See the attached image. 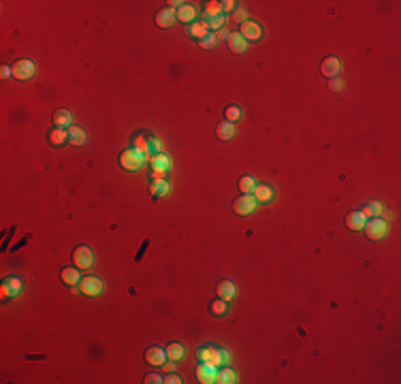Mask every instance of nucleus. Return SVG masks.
<instances>
[{"instance_id": "423d86ee", "label": "nucleus", "mask_w": 401, "mask_h": 384, "mask_svg": "<svg viewBox=\"0 0 401 384\" xmlns=\"http://www.w3.org/2000/svg\"><path fill=\"white\" fill-rule=\"evenodd\" d=\"M73 263L77 269H90L94 265V254L90 246H77L73 250Z\"/></svg>"}, {"instance_id": "b1692460", "label": "nucleus", "mask_w": 401, "mask_h": 384, "mask_svg": "<svg viewBox=\"0 0 401 384\" xmlns=\"http://www.w3.org/2000/svg\"><path fill=\"white\" fill-rule=\"evenodd\" d=\"M86 130L84 128H79V126H70L68 128V143L70 145H86Z\"/></svg>"}, {"instance_id": "4be33fe9", "label": "nucleus", "mask_w": 401, "mask_h": 384, "mask_svg": "<svg viewBox=\"0 0 401 384\" xmlns=\"http://www.w3.org/2000/svg\"><path fill=\"white\" fill-rule=\"evenodd\" d=\"M60 278L64 284H68V286H75V284L82 282V273H79L77 267H64L60 273Z\"/></svg>"}, {"instance_id": "58836bf2", "label": "nucleus", "mask_w": 401, "mask_h": 384, "mask_svg": "<svg viewBox=\"0 0 401 384\" xmlns=\"http://www.w3.org/2000/svg\"><path fill=\"white\" fill-rule=\"evenodd\" d=\"M149 149H151V154H160V151H163V143H160L158 139H149Z\"/></svg>"}, {"instance_id": "39448f33", "label": "nucleus", "mask_w": 401, "mask_h": 384, "mask_svg": "<svg viewBox=\"0 0 401 384\" xmlns=\"http://www.w3.org/2000/svg\"><path fill=\"white\" fill-rule=\"evenodd\" d=\"M11 68H13V77L20 79V82H28V79H32L34 73H37V64H34L32 60H26V58L17 60Z\"/></svg>"}, {"instance_id": "c9c22d12", "label": "nucleus", "mask_w": 401, "mask_h": 384, "mask_svg": "<svg viewBox=\"0 0 401 384\" xmlns=\"http://www.w3.org/2000/svg\"><path fill=\"white\" fill-rule=\"evenodd\" d=\"M205 22H207L209 30H222V28H224V24H226V17L218 15V17H211V20H205Z\"/></svg>"}, {"instance_id": "a211bd4d", "label": "nucleus", "mask_w": 401, "mask_h": 384, "mask_svg": "<svg viewBox=\"0 0 401 384\" xmlns=\"http://www.w3.org/2000/svg\"><path fill=\"white\" fill-rule=\"evenodd\" d=\"M175 17H177V22H182V24H194V17H197V9H194L192 5H182L180 9L175 11Z\"/></svg>"}, {"instance_id": "7ed1b4c3", "label": "nucleus", "mask_w": 401, "mask_h": 384, "mask_svg": "<svg viewBox=\"0 0 401 384\" xmlns=\"http://www.w3.org/2000/svg\"><path fill=\"white\" fill-rule=\"evenodd\" d=\"M79 288H82V294L86 297H99V294L105 290V282L99 275H84L82 282H79Z\"/></svg>"}, {"instance_id": "f704fd0d", "label": "nucleus", "mask_w": 401, "mask_h": 384, "mask_svg": "<svg viewBox=\"0 0 401 384\" xmlns=\"http://www.w3.org/2000/svg\"><path fill=\"white\" fill-rule=\"evenodd\" d=\"M216 43H218V34L207 32V34H205V37L199 41V45H201L203 49H211V47H216Z\"/></svg>"}, {"instance_id": "c03bdc74", "label": "nucleus", "mask_w": 401, "mask_h": 384, "mask_svg": "<svg viewBox=\"0 0 401 384\" xmlns=\"http://www.w3.org/2000/svg\"><path fill=\"white\" fill-rule=\"evenodd\" d=\"M235 17H237V20H242V22H246V20H248L246 13L242 11V9H239V11H235Z\"/></svg>"}, {"instance_id": "0eeeda50", "label": "nucleus", "mask_w": 401, "mask_h": 384, "mask_svg": "<svg viewBox=\"0 0 401 384\" xmlns=\"http://www.w3.org/2000/svg\"><path fill=\"white\" fill-rule=\"evenodd\" d=\"M363 231L369 239H382L388 233V224H386V220H382V218H369L365 222Z\"/></svg>"}, {"instance_id": "dca6fc26", "label": "nucleus", "mask_w": 401, "mask_h": 384, "mask_svg": "<svg viewBox=\"0 0 401 384\" xmlns=\"http://www.w3.org/2000/svg\"><path fill=\"white\" fill-rule=\"evenodd\" d=\"M53 124H56V128L68 130L70 126H73V113H70L68 109H58L56 113H53Z\"/></svg>"}, {"instance_id": "9d476101", "label": "nucleus", "mask_w": 401, "mask_h": 384, "mask_svg": "<svg viewBox=\"0 0 401 384\" xmlns=\"http://www.w3.org/2000/svg\"><path fill=\"white\" fill-rule=\"evenodd\" d=\"M197 380L199 382H203V384H211V382H216V378H218V367L216 365H211V363H205V361H201V365L197 367Z\"/></svg>"}, {"instance_id": "5701e85b", "label": "nucleus", "mask_w": 401, "mask_h": 384, "mask_svg": "<svg viewBox=\"0 0 401 384\" xmlns=\"http://www.w3.org/2000/svg\"><path fill=\"white\" fill-rule=\"evenodd\" d=\"M149 192L154 199H158V196H167L169 192H171V186H169L167 180H154L149 184Z\"/></svg>"}, {"instance_id": "9b49d317", "label": "nucleus", "mask_w": 401, "mask_h": 384, "mask_svg": "<svg viewBox=\"0 0 401 384\" xmlns=\"http://www.w3.org/2000/svg\"><path fill=\"white\" fill-rule=\"evenodd\" d=\"M320 73H323L325 77H329V79L340 77V73H342V62L337 60L335 56H327L323 62H320Z\"/></svg>"}, {"instance_id": "7c9ffc66", "label": "nucleus", "mask_w": 401, "mask_h": 384, "mask_svg": "<svg viewBox=\"0 0 401 384\" xmlns=\"http://www.w3.org/2000/svg\"><path fill=\"white\" fill-rule=\"evenodd\" d=\"M224 118H226V122L237 124L239 118H242V107H239V105H228L224 109Z\"/></svg>"}, {"instance_id": "a19ab883", "label": "nucleus", "mask_w": 401, "mask_h": 384, "mask_svg": "<svg viewBox=\"0 0 401 384\" xmlns=\"http://www.w3.org/2000/svg\"><path fill=\"white\" fill-rule=\"evenodd\" d=\"M222 9H224V11H233L235 3H233V0H224V3H222Z\"/></svg>"}, {"instance_id": "6e6552de", "label": "nucleus", "mask_w": 401, "mask_h": 384, "mask_svg": "<svg viewBox=\"0 0 401 384\" xmlns=\"http://www.w3.org/2000/svg\"><path fill=\"white\" fill-rule=\"evenodd\" d=\"M233 211L237 213V216H250V213L256 211V199L252 194H242L239 199H235Z\"/></svg>"}, {"instance_id": "2eb2a0df", "label": "nucleus", "mask_w": 401, "mask_h": 384, "mask_svg": "<svg viewBox=\"0 0 401 384\" xmlns=\"http://www.w3.org/2000/svg\"><path fill=\"white\" fill-rule=\"evenodd\" d=\"M252 196L256 199V203H269V201H273V188L269 184H256V188L252 190Z\"/></svg>"}, {"instance_id": "20e7f679", "label": "nucleus", "mask_w": 401, "mask_h": 384, "mask_svg": "<svg viewBox=\"0 0 401 384\" xmlns=\"http://www.w3.org/2000/svg\"><path fill=\"white\" fill-rule=\"evenodd\" d=\"M147 160H149L151 171H154V180H165V175L171 169V158L160 151V154H151Z\"/></svg>"}, {"instance_id": "ea45409f", "label": "nucleus", "mask_w": 401, "mask_h": 384, "mask_svg": "<svg viewBox=\"0 0 401 384\" xmlns=\"http://www.w3.org/2000/svg\"><path fill=\"white\" fill-rule=\"evenodd\" d=\"M165 382H167V384H180L182 378L175 376V373H167V376H165Z\"/></svg>"}, {"instance_id": "4468645a", "label": "nucleus", "mask_w": 401, "mask_h": 384, "mask_svg": "<svg viewBox=\"0 0 401 384\" xmlns=\"http://www.w3.org/2000/svg\"><path fill=\"white\" fill-rule=\"evenodd\" d=\"M22 290V280L17 278V275H9L3 284V297H15V294H20Z\"/></svg>"}, {"instance_id": "393cba45", "label": "nucleus", "mask_w": 401, "mask_h": 384, "mask_svg": "<svg viewBox=\"0 0 401 384\" xmlns=\"http://www.w3.org/2000/svg\"><path fill=\"white\" fill-rule=\"evenodd\" d=\"M184 356H186V346L184 344L173 342V344L167 346V359L169 361H182Z\"/></svg>"}, {"instance_id": "473e14b6", "label": "nucleus", "mask_w": 401, "mask_h": 384, "mask_svg": "<svg viewBox=\"0 0 401 384\" xmlns=\"http://www.w3.org/2000/svg\"><path fill=\"white\" fill-rule=\"evenodd\" d=\"M209 310H211V314L213 316H224L226 312H228V305H226V301L224 299H216V301H211V305H209Z\"/></svg>"}, {"instance_id": "2f4dec72", "label": "nucleus", "mask_w": 401, "mask_h": 384, "mask_svg": "<svg viewBox=\"0 0 401 384\" xmlns=\"http://www.w3.org/2000/svg\"><path fill=\"white\" fill-rule=\"evenodd\" d=\"M132 147H135L137 151H141L145 158H149L151 156V149H149V139H145V137H137L135 139V143H132Z\"/></svg>"}, {"instance_id": "e433bc0d", "label": "nucleus", "mask_w": 401, "mask_h": 384, "mask_svg": "<svg viewBox=\"0 0 401 384\" xmlns=\"http://www.w3.org/2000/svg\"><path fill=\"white\" fill-rule=\"evenodd\" d=\"M344 88V82L340 77H333V79H329V90H333V92H340Z\"/></svg>"}, {"instance_id": "f8f14e48", "label": "nucleus", "mask_w": 401, "mask_h": 384, "mask_svg": "<svg viewBox=\"0 0 401 384\" xmlns=\"http://www.w3.org/2000/svg\"><path fill=\"white\" fill-rule=\"evenodd\" d=\"M175 9L173 7H165V9H160V11L156 13V26L158 28H169V26H173L175 24Z\"/></svg>"}, {"instance_id": "4c0bfd02", "label": "nucleus", "mask_w": 401, "mask_h": 384, "mask_svg": "<svg viewBox=\"0 0 401 384\" xmlns=\"http://www.w3.org/2000/svg\"><path fill=\"white\" fill-rule=\"evenodd\" d=\"M145 382H147V384H163L165 378L160 376V373H147V376H145Z\"/></svg>"}, {"instance_id": "79ce46f5", "label": "nucleus", "mask_w": 401, "mask_h": 384, "mask_svg": "<svg viewBox=\"0 0 401 384\" xmlns=\"http://www.w3.org/2000/svg\"><path fill=\"white\" fill-rule=\"evenodd\" d=\"M3 77H5V79L13 77V68H11V66H3Z\"/></svg>"}, {"instance_id": "bb28decb", "label": "nucleus", "mask_w": 401, "mask_h": 384, "mask_svg": "<svg viewBox=\"0 0 401 384\" xmlns=\"http://www.w3.org/2000/svg\"><path fill=\"white\" fill-rule=\"evenodd\" d=\"M361 211H363V216L369 220V218H380L382 213H384V207H382V203H378V201H369Z\"/></svg>"}, {"instance_id": "37998d69", "label": "nucleus", "mask_w": 401, "mask_h": 384, "mask_svg": "<svg viewBox=\"0 0 401 384\" xmlns=\"http://www.w3.org/2000/svg\"><path fill=\"white\" fill-rule=\"evenodd\" d=\"M163 367H165L167 371H173V369H175V361H171V363H167V361H165V363H163Z\"/></svg>"}, {"instance_id": "a878e982", "label": "nucleus", "mask_w": 401, "mask_h": 384, "mask_svg": "<svg viewBox=\"0 0 401 384\" xmlns=\"http://www.w3.org/2000/svg\"><path fill=\"white\" fill-rule=\"evenodd\" d=\"M49 143L53 145V147H60V145H64L66 141H68V130H64V128H53L51 132H49Z\"/></svg>"}, {"instance_id": "1a4fd4ad", "label": "nucleus", "mask_w": 401, "mask_h": 384, "mask_svg": "<svg viewBox=\"0 0 401 384\" xmlns=\"http://www.w3.org/2000/svg\"><path fill=\"white\" fill-rule=\"evenodd\" d=\"M239 34L246 39V41H261V37H263V28H261V24L258 22H254V20H246V22H242V28H239Z\"/></svg>"}, {"instance_id": "c756f323", "label": "nucleus", "mask_w": 401, "mask_h": 384, "mask_svg": "<svg viewBox=\"0 0 401 384\" xmlns=\"http://www.w3.org/2000/svg\"><path fill=\"white\" fill-rule=\"evenodd\" d=\"M218 15H224V9H222V3H216V0H211L205 7V20H211V17H218Z\"/></svg>"}, {"instance_id": "412c9836", "label": "nucleus", "mask_w": 401, "mask_h": 384, "mask_svg": "<svg viewBox=\"0 0 401 384\" xmlns=\"http://www.w3.org/2000/svg\"><path fill=\"white\" fill-rule=\"evenodd\" d=\"M365 222H367V218L363 216V211H350L348 216H346V226H348L350 231H363Z\"/></svg>"}, {"instance_id": "f03ea898", "label": "nucleus", "mask_w": 401, "mask_h": 384, "mask_svg": "<svg viewBox=\"0 0 401 384\" xmlns=\"http://www.w3.org/2000/svg\"><path fill=\"white\" fill-rule=\"evenodd\" d=\"M145 160L147 158L141 154V151H137L135 147H128L120 154V167L124 171H139V169L145 165Z\"/></svg>"}, {"instance_id": "72a5a7b5", "label": "nucleus", "mask_w": 401, "mask_h": 384, "mask_svg": "<svg viewBox=\"0 0 401 384\" xmlns=\"http://www.w3.org/2000/svg\"><path fill=\"white\" fill-rule=\"evenodd\" d=\"M254 188H256L254 177L252 175H242V180H239V190H242L244 194H250Z\"/></svg>"}, {"instance_id": "aec40b11", "label": "nucleus", "mask_w": 401, "mask_h": 384, "mask_svg": "<svg viewBox=\"0 0 401 384\" xmlns=\"http://www.w3.org/2000/svg\"><path fill=\"white\" fill-rule=\"evenodd\" d=\"M235 132H237V128H235V124L233 122H218V126H216V135H218V139L220 141H230L235 137Z\"/></svg>"}, {"instance_id": "ddd939ff", "label": "nucleus", "mask_w": 401, "mask_h": 384, "mask_svg": "<svg viewBox=\"0 0 401 384\" xmlns=\"http://www.w3.org/2000/svg\"><path fill=\"white\" fill-rule=\"evenodd\" d=\"M216 292H218V297H220V299L230 301V299H235V297H237V286H235V284L230 282V280H222V282H218Z\"/></svg>"}, {"instance_id": "c85d7f7f", "label": "nucleus", "mask_w": 401, "mask_h": 384, "mask_svg": "<svg viewBox=\"0 0 401 384\" xmlns=\"http://www.w3.org/2000/svg\"><path fill=\"white\" fill-rule=\"evenodd\" d=\"M216 382H220V384H233V382H237L235 369H228V367H224V365H222V369H218Z\"/></svg>"}, {"instance_id": "cd10ccee", "label": "nucleus", "mask_w": 401, "mask_h": 384, "mask_svg": "<svg viewBox=\"0 0 401 384\" xmlns=\"http://www.w3.org/2000/svg\"><path fill=\"white\" fill-rule=\"evenodd\" d=\"M209 32V26H207V22H194V24H190L188 26V34H190V37H194V39H203L205 37V34H207Z\"/></svg>"}, {"instance_id": "6ab92c4d", "label": "nucleus", "mask_w": 401, "mask_h": 384, "mask_svg": "<svg viewBox=\"0 0 401 384\" xmlns=\"http://www.w3.org/2000/svg\"><path fill=\"white\" fill-rule=\"evenodd\" d=\"M145 361L149 363V365H163L165 361H167V352L163 350V348H158V346H151V348H147L145 350Z\"/></svg>"}, {"instance_id": "f257e3e1", "label": "nucleus", "mask_w": 401, "mask_h": 384, "mask_svg": "<svg viewBox=\"0 0 401 384\" xmlns=\"http://www.w3.org/2000/svg\"><path fill=\"white\" fill-rule=\"evenodd\" d=\"M199 361H205V363H211L216 365V367H222V365H226L230 361V352L224 350V348H216V346H205L197 352Z\"/></svg>"}, {"instance_id": "f3484780", "label": "nucleus", "mask_w": 401, "mask_h": 384, "mask_svg": "<svg viewBox=\"0 0 401 384\" xmlns=\"http://www.w3.org/2000/svg\"><path fill=\"white\" fill-rule=\"evenodd\" d=\"M226 43H228V49L233 51V53H244L246 47H248V41L239 32H230L228 37H226Z\"/></svg>"}]
</instances>
